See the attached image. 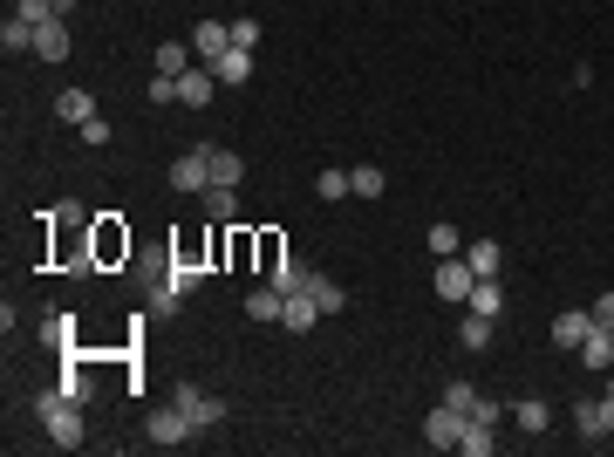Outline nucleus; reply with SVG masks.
Masks as SVG:
<instances>
[{
    "label": "nucleus",
    "mask_w": 614,
    "mask_h": 457,
    "mask_svg": "<svg viewBox=\"0 0 614 457\" xmlns=\"http://www.w3.org/2000/svg\"><path fill=\"white\" fill-rule=\"evenodd\" d=\"M464 267L478 273V280H485V273H499L505 267V246H499V239H471V246H464Z\"/></svg>",
    "instance_id": "aec40b11"
},
{
    "label": "nucleus",
    "mask_w": 614,
    "mask_h": 457,
    "mask_svg": "<svg viewBox=\"0 0 614 457\" xmlns=\"http://www.w3.org/2000/svg\"><path fill=\"white\" fill-rule=\"evenodd\" d=\"M587 314H594V321H601V328H614V294H601V301L587 307Z\"/></svg>",
    "instance_id": "a19ab883"
},
{
    "label": "nucleus",
    "mask_w": 614,
    "mask_h": 457,
    "mask_svg": "<svg viewBox=\"0 0 614 457\" xmlns=\"http://www.w3.org/2000/svg\"><path fill=\"white\" fill-rule=\"evenodd\" d=\"M14 14H21V21H62V14H55V0H14Z\"/></svg>",
    "instance_id": "4c0bfd02"
},
{
    "label": "nucleus",
    "mask_w": 614,
    "mask_h": 457,
    "mask_svg": "<svg viewBox=\"0 0 614 457\" xmlns=\"http://www.w3.org/2000/svg\"><path fill=\"white\" fill-rule=\"evenodd\" d=\"M55 14H62V21H69V14H76V0H55Z\"/></svg>",
    "instance_id": "79ce46f5"
},
{
    "label": "nucleus",
    "mask_w": 614,
    "mask_h": 457,
    "mask_svg": "<svg viewBox=\"0 0 614 457\" xmlns=\"http://www.w3.org/2000/svg\"><path fill=\"white\" fill-rule=\"evenodd\" d=\"M192 69V41H164L157 48V76H185Z\"/></svg>",
    "instance_id": "c756f323"
},
{
    "label": "nucleus",
    "mask_w": 614,
    "mask_h": 457,
    "mask_svg": "<svg viewBox=\"0 0 614 457\" xmlns=\"http://www.w3.org/2000/svg\"><path fill=\"white\" fill-rule=\"evenodd\" d=\"M307 273H314V267H301V260H287L280 273H267V287H280V294H301V287H307Z\"/></svg>",
    "instance_id": "72a5a7b5"
},
{
    "label": "nucleus",
    "mask_w": 614,
    "mask_h": 457,
    "mask_svg": "<svg viewBox=\"0 0 614 457\" xmlns=\"http://www.w3.org/2000/svg\"><path fill=\"white\" fill-rule=\"evenodd\" d=\"M587 328H594V314H587V307H574V314H560V321H553V348H567V355H580V342H587Z\"/></svg>",
    "instance_id": "dca6fc26"
},
{
    "label": "nucleus",
    "mask_w": 614,
    "mask_h": 457,
    "mask_svg": "<svg viewBox=\"0 0 614 457\" xmlns=\"http://www.w3.org/2000/svg\"><path fill=\"white\" fill-rule=\"evenodd\" d=\"M205 164H212V185H239V178H246L239 151H226V144H205Z\"/></svg>",
    "instance_id": "5701e85b"
},
{
    "label": "nucleus",
    "mask_w": 614,
    "mask_h": 457,
    "mask_svg": "<svg viewBox=\"0 0 614 457\" xmlns=\"http://www.w3.org/2000/svg\"><path fill=\"white\" fill-rule=\"evenodd\" d=\"M41 348L69 355V348H76V314H48V321H41Z\"/></svg>",
    "instance_id": "a878e982"
},
{
    "label": "nucleus",
    "mask_w": 614,
    "mask_h": 457,
    "mask_svg": "<svg viewBox=\"0 0 614 457\" xmlns=\"http://www.w3.org/2000/svg\"><path fill=\"white\" fill-rule=\"evenodd\" d=\"M55 116H62V123H89V116H96V96H89V89H62V96H55Z\"/></svg>",
    "instance_id": "b1692460"
},
{
    "label": "nucleus",
    "mask_w": 614,
    "mask_h": 457,
    "mask_svg": "<svg viewBox=\"0 0 614 457\" xmlns=\"http://www.w3.org/2000/svg\"><path fill=\"white\" fill-rule=\"evenodd\" d=\"M110 137H116V130H110V123H103V116H89V123H82V144H89V151H103Z\"/></svg>",
    "instance_id": "58836bf2"
},
{
    "label": "nucleus",
    "mask_w": 614,
    "mask_h": 457,
    "mask_svg": "<svg viewBox=\"0 0 614 457\" xmlns=\"http://www.w3.org/2000/svg\"><path fill=\"white\" fill-rule=\"evenodd\" d=\"M458 246H464V239H458V226H451V219H437V226H430V253H437V260H451Z\"/></svg>",
    "instance_id": "f704fd0d"
},
{
    "label": "nucleus",
    "mask_w": 614,
    "mask_h": 457,
    "mask_svg": "<svg viewBox=\"0 0 614 457\" xmlns=\"http://www.w3.org/2000/svg\"><path fill=\"white\" fill-rule=\"evenodd\" d=\"M226 48H232L226 21H198V28H192V55H198V62H212V55H226Z\"/></svg>",
    "instance_id": "f3484780"
},
{
    "label": "nucleus",
    "mask_w": 614,
    "mask_h": 457,
    "mask_svg": "<svg viewBox=\"0 0 614 457\" xmlns=\"http://www.w3.org/2000/svg\"><path fill=\"white\" fill-rule=\"evenodd\" d=\"M205 69L219 76V89H239V82L253 76V48H226V55H212Z\"/></svg>",
    "instance_id": "9d476101"
},
{
    "label": "nucleus",
    "mask_w": 614,
    "mask_h": 457,
    "mask_svg": "<svg viewBox=\"0 0 614 457\" xmlns=\"http://www.w3.org/2000/svg\"><path fill=\"white\" fill-rule=\"evenodd\" d=\"M253 260H260V232L232 226V239H226V267H232V273H246Z\"/></svg>",
    "instance_id": "4be33fe9"
},
{
    "label": "nucleus",
    "mask_w": 614,
    "mask_h": 457,
    "mask_svg": "<svg viewBox=\"0 0 614 457\" xmlns=\"http://www.w3.org/2000/svg\"><path fill=\"white\" fill-rule=\"evenodd\" d=\"M226 28H232V48H260V21L253 14H232Z\"/></svg>",
    "instance_id": "c9c22d12"
},
{
    "label": "nucleus",
    "mask_w": 614,
    "mask_h": 457,
    "mask_svg": "<svg viewBox=\"0 0 614 457\" xmlns=\"http://www.w3.org/2000/svg\"><path fill=\"white\" fill-rule=\"evenodd\" d=\"M212 89H219V76H212L205 62H192V69L178 76V103H192V110H205V103H212Z\"/></svg>",
    "instance_id": "ddd939ff"
},
{
    "label": "nucleus",
    "mask_w": 614,
    "mask_h": 457,
    "mask_svg": "<svg viewBox=\"0 0 614 457\" xmlns=\"http://www.w3.org/2000/svg\"><path fill=\"white\" fill-rule=\"evenodd\" d=\"M430 287H437V301L464 307V301H471V287H478V273H471V267L458 260V253H451V260H437V273H430Z\"/></svg>",
    "instance_id": "20e7f679"
},
{
    "label": "nucleus",
    "mask_w": 614,
    "mask_h": 457,
    "mask_svg": "<svg viewBox=\"0 0 614 457\" xmlns=\"http://www.w3.org/2000/svg\"><path fill=\"white\" fill-rule=\"evenodd\" d=\"M35 62H69V21H41L35 28Z\"/></svg>",
    "instance_id": "4468645a"
},
{
    "label": "nucleus",
    "mask_w": 614,
    "mask_h": 457,
    "mask_svg": "<svg viewBox=\"0 0 614 457\" xmlns=\"http://www.w3.org/2000/svg\"><path fill=\"white\" fill-rule=\"evenodd\" d=\"M280 307H287L280 287H253V294H246V321H280Z\"/></svg>",
    "instance_id": "bb28decb"
},
{
    "label": "nucleus",
    "mask_w": 614,
    "mask_h": 457,
    "mask_svg": "<svg viewBox=\"0 0 614 457\" xmlns=\"http://www.w3.org/2000/svg\"><path fill=\"white\" fill-rule=\"evenodd\" d=\"M464 430H471V417H464V410H451V403H437V410L423 417V444H430V451H458Z\"/></svg>",
    "instance_id": "f03ea898"
},
{
    "label": "nucleus",
    "mask_w": 614,
    "mask_h": 457,
    "mask_svg": "<svg viewBox=\"0 0 614 457\" xmlns=\"http://www.w3.org/2000/svg\"><path fill=\"white\" fill-rule=\"evenodd\" d=\"M205 185H212V164H205V144H198V151H185L178 164H171V191H185V198H198Z\"/></svg>",
    "instance_id": "423d86ee"
},
{
    "label": "nucleus",
    "mask_w": 614,
    "mask_h": 457,
    "mask_svg": "<svg viewBox=\"0 0 614 457\" xmlns=\"http://www.w3.org/2000/svg\"><path fill=\"white\" fill-rule=\"evenodd\" d=\"M89 253H96V267H123L130 253H137V239L123 226V212H96L89 219Z\"/></svg>",
    "instance_id": "f257e3e1"
},
{
    "label": "nucleus",
    "mask_w": 614,
    "mask_h": 457,
    "mask_svg": "<svg viewBox=\"0 0 614 457\" xmlns=\"http://www.w3.org/2000/svg\"><path fill=\"white\" fill-rule=\"evenodd\" d=\"M314 198H328V205H335V198H355V185H348V171H342V164H328V171L314 178Z\"/></svg>",
    "instance_id": "7c9ffc66"
},
{
    "label": "nucleus",
    "mask_w": 614,
    "mask_h": 457,
    "mask_svg": "<svg viewBox=\"0 0 614 457\" xmlns=\"http://www.w3.org/2000/svg\"><path fill=\"white\" fill-rule=\"evenodd\" d=\"M287 260H294V253H287V232H260V260H253V273H260V280H267V273H280L287 267Z\"/></svg>",
    "instance_id": "6ab92c4d"
},
{
    "label": "nucleus",
    "mask_w": 614,
    "mask_h": 457,
    "mask_svg": "<svg viewBox=\"0 0 614 457\" xmlns=\"http://www.w3.org/2000/svg\"><path fill=\"white\" fill-rule=\"evenodd\" d=\"M157 280H164V287H171V294L185 301V294H192V287H198V280H205V273H198V267H178V260H171V267L157 273Z\"/></svg>",
    "instance_id": "473e14b6"
},
{
    "label": "nucleus",
    "mask_w": 614,
    "mask_h": 457,
    "mask_svg": "<svg viewBox=\"0 0 614 457\" xmlns=\"http://www.w3.org/2000/svg\"><path fill=\"white\" fill-rule=\"evenodd\" d=\"M458 451L464 457H492V451H499V423H478V417H471V430H464Z\"/></svg>",
    "instance_id": "c85d7f7f"
},
{
    "label": "nucleus",
    "mask_w": 614,
    "mask_h": 457,
    "mask_svg": "<svg viewBox=\"0 0 614 457\" xmlns=\"http://www.w3.org/2000/svg\"><path fill=\"white\" fill-rule=\"evenodd\" d=\"M464 307H471V314H492V321H499V314H505V280H499V273H485V280L471 287V301H464Z\"/></svg>",
    "instance_id": "a211bd4d"
},
{
    "label": "nucleus",
    "mask_w": 614,
    "mask_h": 457,
    "mask_svg": "<svg viewBox=\"0 0 614 457\" xmlns=\"http://www.w3.org/2000/svg\"><path fill=\"white\" fill-rule=\"evenodd\" d=\"M144 437H151L157 451H178V444H192L198 430H192V417L171 403V410H151V423H144Z\"/></svg>",
    "instance_id": "7ed1b4c3"
},
{
    "label": "nucleus",
    "mask_w": 614,
    "mask_h": 457,
    "mask_svg": "<svg viewBox=\"0 0 614 457\" xmlns=\"http://www.w3.org/2000/svg\"><path fill=\"white\" fill-rule=\"evenodd\" d=\"M0 48H7V55H35V21L7 14V21H0Z\"/></svg>",
    "instance_id": "393cba45"
},
{
    "label": "nucleus",
    "mask_w": 614,
    "mask_h": 457,
    "mask_svg": "<svg viewBox=\"0 0 614 457\" xmlns=\"http://www.w3.org/2000/svg\"><path fill=\"white\" fill-rule=\"evenodd\" d=\"M198 198H205V219H212V226H239V185H205Z\"/></svg>",
    "instance_id": "9b49d317"
},
{
    "label": "nucleus",
    "mask_w": 614,
    "mask_h": 457,
    "mask_svg": "<svg viewBox=\"0 0 614 457\" xmlns=\"http://www.w3.org/2000/svg\"><path fill=\"white\" fill-rule=\"evenodd\" d=\"M492 328H499V321H492V314H471V307H464V321H458V342L471 348V355H478V348L492 342Z\"/></svg>",
    "instance_id": "cd10ccee"
},
{
    "label": "nucleus",
    "mask_w": 614,
    "mask_h": 457,
    "mask_svg": "<svg viewBox=\"0 0 614 457\" xmlns=\"http://www.w3.org/2000/svg\"><path fill=\"white\" fill-rule=\"evenodd\" d=\"M348 185H355V198H383V171H376V164H355V171H348Z\"/></svg>",
    "instance_id": "2f4dec72"
},
{
    "label": "nucleus",
    "mask_w": 614,
    "mask_h": 457,
    "mask_svg": "<svg viewBox=\"0 0 614 457\" xmlns=\"http://www.w3.org/2000/svg\"><path fill=\"white\" fill-rule=\"evenodd\" d=\"M314 321H321V307H314V294H287V307H280V328H287V335H307V328H314Z\"/></svg>",
    "instance_id": "2eb2a0df"
},
{
    "label": "nucleus",
    "mask_w": 614,
    "mask_h": 457,
    "mask_svg": "<svg viewBox=\"0 0 614 457\" xmlns=\"http://www.w3.org/2000/svg\"><path fill=\"white\" fill-rule=\"evenodd\" d=\"M151 103H157V110H164V103H178V76H157L151 82Z\"/></svg>",
    "instance_id": "ea45409f"
},
{
    "label": "nucleus",
    "mask_w": 614,
    "mask_h": 457,
    "mask_svg": "<svg viewBox=\"0 0 614 457\" xmlns=\"http://www.w3.org/2000/svg\"><path fill=\"white\" fill-rule=\"evenodd\" d=\"M48 444H55V451H76L82 444V403H62V410H48Z\"/></svg>",
    "instance_id": "6e6552de"
},
{
    "label": "nucleus",
    "mask_w": 614,
    "mask_h": 457,
    "mask_svg": "<svg viewBox=\"0 0 614 457\" xmlns=\"http://www.w3.org/2000/svg\"><path fill=\"white\" fill-rule=\"evenodd\" d=\"M444 403H451V410H464V417H471V410H478V389H471V382H444Z\"/></svg>",
    "instance_id": "e433bc0d"
},
{
    "label": "nucleus",
    "mask_w": 614,
    "mask_h": 457,
    "mask_svg": "<svg viewBox=\"0 0 614 457\" xmlns=\"http://www.w3.org/2000/svg\"><path fill=\"white\" fill-rule=\"evenodd\" d=\"M307 294H314L321 314H342V307H348V287H342V280H328V273H307Z\"/></svg>",
    "instance_id": "412c9836"
},
{
    "label": "nucleus",
    "mask_w": 614,
    "mask_h": 457,
    "mask_svg": "<svg viewBox=\"0 0 614 457\" xmlns=\"http://www.w3.org/2000/svg\"><path fill=\"white\" fill-rule=\"evenodd\" d=\"M574 430L587 437V444H601V437H614V389L601 396V403H580V410H574Z\"/></svg>",
    "instance_id": "0eeeda50"
},
{
    "label": "nucleus",
    "mask_w": 614,
    "mask_h": 457,
    "mask_svg": "<svg viewBox=\"0 0 614 457\" xmlns=\"http://www.w3.org/2000/svg\"><path fill=\"white\" fill-rule=\"evenodd\" d=\"M178 410L192 417V430H212V423H226V403H219L212 389H198V382H178Z\"/></svg>",
    "instance_id": "39448f33"
},
{
    "label": "nucleus",
    "mask_w": 614,
    "mask_h": 457,
    "mask_svg": "<svg viewBox=\"0 0 614 457\" xmlns=\"http://www.w3.org/2000/svg\"><path fill=\"white\" fill-rule=\"evenodd\" d=\"M512 423H519L526 437H546V430H553V403H546V396H519V403H512Z\"/></svg>",
    "instance_id": "f8f14e48"
},
{
    "label": "nucleus",
    "mask_w": 614,
    "mask_h": 457,
    "mask_svg": "<svg viewBox=\"0 0 614 457\" xmlns=\"http://www.w3.org/2000/svg\"><path fill=\"white\" fill-rule=\"evenodd\" d=\"M580 369H594V376H608L614 369V328H587V342H580Z\"/></svg>",
    "instance_id": "1a4fd4ad"
}]
</instances>
